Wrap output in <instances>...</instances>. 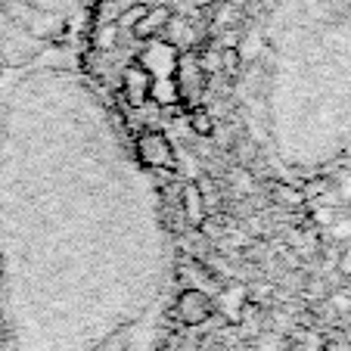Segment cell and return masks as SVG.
Masks as SVG:
<instances>
[{
    "label": "cell",
    "mask_w": 351,
    "mask_h": 351,
    "mask_svg": "<svg viewBox=\"0 0 351 351\" xmlns=\"http://www.w3.org/2000/svg\"><path fill=\"white\" fill-rule=\"evenodd\" d=\"M134 149H137L140 165L153 168V171H174L178 168V153H174L171 140L165 137V131H159V128L140 131L134 140Z\"/></svg>",
    "instance_id": "obj_1"
},
{
    "label": "cell",
    "mask_w": 351,
    "mask_h": 351,
    "mask_svg": "<svg viewBox=\"0 0 351 351\" xmlns=\"http://www.w3.org/2000/svg\"><path fill=\"white\" fill-rule=\"evenodd\" d=\"M174 81H178V90H180V103L184 106H196L199 97L206 93L208 87V72L199 60V50H180L178 56V69H174Z\"/></svg>",
    "instance_id": "obj_2"
},
{
    "label": "cell",
    "mask_w": 351,
    "mask_h": 351,
    "mask_svg": "<svg viewBox=\"0 0 351 351\" xmlns=\"http://www.w3.org/2000/svg\"><path fill=\"white\" fill-rule=\"evenodd\" d=\"M178 56H180V50L174 44H168L165 38H149V40H143L134 62L143 72H149V78H168L178 69Z\"/></svg>",
    "instance_id": "obj_3"
},
{
    "label": "cell",
    "mask_w": 351,
    "mask_h": 351,
    "mask_svg": "<svg viewBox=\"0 0 351 351\" xmlns=\"http://www.w3.org/2000/svg\"><path fill=\"white\" fill-rule=\"evenodd\" d=\"M174 314H178V320L186 324V326L206 324V320L212 317V295L202 292V289H196V286H190V289H184L178 295V302H174Z\"/></svg>",
    "instance_id": "obj_4"
},
{
    "label": "cell",
    "mask_w": 351,
    "mask_h": 351,
    "mask_svg": "<svg viewBox=\"0 0 351 351\" xmlns=\"http://www.w3.org/2000/svg\"><path fill=\"white\" fill-rule=\"evenodd\" d=\"M149 84H153L149 72H143L137 62H131V66L121 72V93H125L128 106H134V109L146 106V103H149Z\"/></svg>",
    "instance_id": "obj_5"
},
{
    "label": "cell",
    "mask_w": 351,
    "mask_h": 351,
    "mask_svg": "<svg viewBox=\"0 0 351 351\" xmlns=\"http://www.w3.org/2000/svg\"><path fill=\"white\" fill-rule=\"evenodd\" d=\"M180 215L190 227H202L206 224V190L196 184V180H186L184 190H180Z\"/></svg>",
    "instance_id": "obj_6"
},
{
    "label": "cell",
    "mask_w": 351,
    "mask_h": 351,
    "mask_svg": "<svg viewBox=\"0 0 351 351\" xmlns=\"http://www.w3.org/2000/svg\"><path fill=\"white\" fill-rule=\"evenodd\" d=\"M168 19H171V10L162 7V3H156V7H146V13L140 16V22L131 28V34L137 40H149V38H162V32H165Z\"/></svg>",
    "instance_id": "obj_7"
},
{
    "label": "cell",
    "mask_w": 351,
    "mask_h": 351,
    "mask_svg": "<svg viewBox=\"0 0 351 351\" xmlns=\"http://www.w3.org/2000/svg\"><path fill=\"white\" fill-rule=\"evenodd\" d=\"M149 99H153L159 109H180L184 106L174 75H168V78H153V84H149Z\"/></svg>",
    "instance_id": "obj_8"
},
{
    "label": "cell",
    "mask_w": 351,
    "mask_h": 351,
    "mask_svg": "<svg viewBox=\"0 0 351 351\" xmlns=\"http://www.w3.org/2000/svg\"><path fill=\"white\" fill-rule=\"evenodd\" d=\"M162 38H165L168 44H174L178 50H193V47H196V40H193V25H190V19H184V16H174V13H171V19H168V25H165V32H162Z\"/></svg>",
    "instance_id": "obj_9"
},
{
    "label": "cell",
    "mask_w": 351,
    "mask_h": 351,
    "mask_svg": "<svg viewBox=\"0 0 351 351\" xmlns=\"http://www.w3.org/2000/svg\"><path fill=\"white\" fill-rule=\"evenodd\" d=\"M186 121H190V131L196 134V137H212V134H215L212 115H208L202 106H190V115H186Z\"/></svg>",
    "instance_id": "obj_10"
},
{
    "label": "cell",
    "mask_w": 351,
    "mask_h": 351,
    "mask_svg": "<svg viewBox=\"0 0 351 351\" xmlns=\"http://www.w3.org/2000/svg\"><path fill=\"white\" fill-rule=\"evenodd\" d=\"M115 40H119V25L115 22H103V25L93 28V47L97 50H112Z\"/></svg>",
    "instance_id": "obj_11"
},
{
    "label": "cell",
    "mask_w": 351,
    "mask_h": 351,
    "mask_svg": "<svg viewBox=\"0 0 351 351\" xmlns=\"http://www.w3.org/2000/svg\"><path fill=\"white\" fill-rule=\"evenodd\" d=\"M239 62H243V56H239V47H221V72L237 75L239 72Z\"/></svg>",
    "instance_id": "obj_12"
},
{
    "label": "cell",
    "mask_w": 351,
    "mask_h": 351,
    "mask_svg": "<svg viewBox=\"0 0 351 351\" xmlns=\"http://www.w3.org/2000/svg\"><path fill=\"white\" fill-rule=\"evenodd\" d=\"M143 13H146V7H143V3H134L131 10H125V13H121L119 19H115V25H119V32H131V28L140 22V16H143Z\"/></svg>",
    "instance_id": "obj_13"
},
{
    "label": "cell",
    "mask_w": 351,
    "mask_h": 351,
    "mask_svg": "<svg viewBox=\"0 0 351 351\" xmlns=\"http://www.w3.org/2000/svg\"><path fill=\"white\" fill-rule=\"evenodd\" d=\"M233 186H237L239 193H252V178H249V171H233Z\"/></svg>",
    "instance_id": "obj_14"
},
{
    "label": "cell",
    "mask_w": 351,
    "mask_h": 351,
    "mask_svg": "<svg viewBox=\"0 0 351 351\" xmlns=\"http://www.w3.org/2000/svg\"><path fill=\"white\" fill-rule=\"evenodd\" d=\"M339 271H342V274H351V245L342 252V258H339Z\"/></svg>",
    "instance_id": "obj_15"
},
{
    "label": "cell",
    "mask_w": 351,
    "mask_h": 351,
    "mask_svg": "<svg viewBox=\"0 0 351 351\" xmlns=\"http://www.w3.org/2000/svg\"><path fill=\"white\" fill-rule=\"evenodd\" d=\"M215 0H193V7H199V10H206V7H212Z\"/></svg>",
    "instance_id": "obj_16"
}]
</instances>
